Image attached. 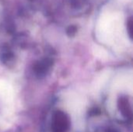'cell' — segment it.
Listing matches in <instances>:
<instances>
[]
</instances>
